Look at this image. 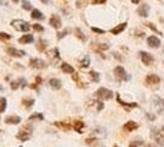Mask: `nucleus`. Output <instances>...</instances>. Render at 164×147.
Here are the masks:
<instances>
[{"instance_id": "obj_13", "label": "nucleus", "mask_w": 164, "mask_h": 147, "mask_svg": "<svg viewBox=\"0 0 164 147\" xmlns=\"http://www.w3.org/2000/svg\"><path fill=\"white\" fill-rule=\"evenodd\" d=\"M137 127H138L137 123H136V121H132V120H130V121H127V123L124 125V130H125V131H127V133H131V131L136 130Z\"/></svg>"}, {"instance_id": "obj_30", "label": "nucleus", "mask_w": 164, "mask_h": 147, "mask_svg": "<svg viewBox=\"0 0 164 147\" xmlns=\"http://www.w3.org/2000/svg\"><path fill=\"white\" fill-rule=\"evenodd\" d=\"M22 9L23 10H27V11H32L33 9H32V5H31V3L28 2V0H23L22 2Z\"/></svg>"}, {"instance_id": "obj_20", "label": "nucleus", "mask_w": 164, "mask_h": 147, "mask_svg": "<svg viewBox=\"0 0 164 147\" xmlns=\"http://www.w3.org/2000/svg\"><path fill=\"white\" fill-rule=\"evenodd\" d=\"M54 125L58 126L59 129H61V130H64V131H69V130H71V127H72L69 123H64V121H55V123H54Z\"/></svg>"}, {"instance_id": "obj_51", "label": "nucleus", "mask_w": 164, "mask_h": 147, "mask_svg": "<svg viewBox=\"0 0 164 147\" xmlns=\"http://www.w3.org/2000/svg\"><path fill=\"white\" fill-rule=\"evenodd\" d=\"M0 133H2V130H0Z\"/></svg>"}, {"instance_id": "obj_29", "label": "nucleus", "mask_w": 164, "mask_h": 147, "mask_svg": "<svg viewBox=\"0 0 164 147\" xmlns=\"http://www.w3.org/2000/svg\"><path fill=\"white\" fill-rule=\"evenodd\" d=\"M89 77L92 79V81H94V82H98L99 81V74L97 72V71H91L89 72Z\"/></svg>"}, {"instance_id": "obj_42", "label": "nucleus", "mask_w": 164, "mask_h": 147, "mask_svg": "<svg viewBox=\"0 0 164 147\" xmlns=\"http://www.w3.org/2000/svg\"><path fill=\"white\" fill-rule=\"evenodd\" d=\"M72 80L76 81V82H79V74H77V72H74V74H72Z\"/></svg>"}, {"instance_id": "obj_53", "label": "nucleus", "mask_w": 164, "mask_h": 147, "mask_svg": "<svg viewBox=\"0 0 164 147\" xmlns=\"http://www.w3.org/2000/svg\"><path fill=\"white\" fill-rule=\"evenodd\" d=\"M115 147H118V146H115Z\"/></svg>"}, {"instance_id": "obj_43", "label": "nucleus", "mask_w": 164, "mask_h": 147, "mask_svg": "<svg viewBox=\"0 0 164 147\" xmlns=\"http://www.w3.org/2000/svg\"><path fill=\"white\" fill-rule=\"evenodd\" d=\"M91 2H92V4H102L105 0H91Z\"/></svg>"}, {"instance_id": "obj_27", "label": "nucleus", "mask_w": 164, "mask_h": 147, "mask_svg": "<svg viewBox=\"0 0 164 147\" xmlns=\"http://www.w3.org/2000/svg\"><path fill=\"white\" fill-rule=\"evenodd\" d=\"M44 119V115L42 114V113H34V114H32V115H29V118H28V120H43Z\"/></svg>"}, {"instance_id": "obj_37", "label": "nucleus", "mask_w": 164, "mask_h": 147, "mask_svg": "<svg viewBox=\"0 0 164 147\" xmlns=\"http://www.w3.org/2000/svg\"><path fill=\"white\" fill-rule=\"evenodd\" d=\"M0 38H2V39H10V38H11V34L4 33V32H0Z\"/></svg>"}, {"instance_id": "obj_16", "label": "nucleus", "mask_w": 164, "mask_h": 147, "mask_svg": "<svg viewBox=\"0 0 164 147\" xmlns=\"http://www.w3.org/2000/svg\"><path fill=\"white\" fill-rule=\"evenodd\" d=\"M148 12H150V6L146 5V4L141 5V6L137 9V14H138L140 16H142V17H147V16H148Z\"/></svg>"}, {"instance_id": "obj_35", "label": "nucleus", "mask_w": 164, "mask_h": 147, "mask_svg": "<svg viewBox=\"0 0 164 147\" xmlns=\"http://www.w3.org/2000/svg\"><path fill=\"white\" fill-rule=\"evenodd\" d=\"M86 143L88 146H94L97 145V139H86Z\"/></svg>"}, {"instance_id": "obj_46", "label": "nucleus", "mask_w": 164, "mask_h": 147, "mask_svg": "<svg viewBox=\"0 0 164 147\" xmlns=\"http://www.w3.org/2000/svg\"><path fill=\"white\" fill-rule=\"evenodd\" d=\"M131 3H134V4H138V3H140V0H131Z\"/></svg>"}, {"instance_id": "obj_38", "label": "nucleus", "mask_w": 164, "mask_h": 147, "mask_svg": "<svg viewBox=\"0 0 164 147\" xmlns=\"http://www.w3.org/2000/svg\"><path fill=\"white\" fill-rule=\"evenodd\" d=\"M96 104H97V110L98 112H101V110L104 108V103L102 102V101H97V102H94Z\"/></svg>"}, {"instance_id": "obj_22", "label": "nucleus", "mask_w": 164, "mask_h": 147, "mask_svg": "<svg viewBox=\"0 0 164 147\" xmlns=\"http://www.w3.org/2000/svg\"><path fill=\"white\" fill-rule=\"evenodd\" d=\"M126 26H127V23H126V22H124V23H120V25H118L116 27H114V28H113L110 32H112L113 34H115V36H116V34L121 33V32H122V31L126 28Z\"/></svg>"}, {"instance_id": "obj_4", "label": "nucleus", "mask_w": 164, "mask_h": 147, "mask_svg": "<svg viewBox=\"0 0 164 147\" xmlns=\"http://www.w3.org/2000/svg\"><path fill=\"white\" fill-rule=\"evenodd\" d=\"M114 76L119 80V81H126V80H129L130 79V76L126 74V71H125V69L122 67V66H116L115 69H114Z\"/></svg>"}, {"instance_id": "obj_50", "label": "nucleus", "mask_w": 164, "mask_h": 147, "mask_svg": "<svg viewBox=\"0 0 164 147\" xmlns=\"http://www.w3.org/2000/svg\"><path fill=\"white\" fill-rule=\"evenodd\" d=\"M0 89H3V86H2V85H0Z\"/></svg>"}, {"instance_id": "obj_5", "label": "nucleus", "mask_w": 164, "mask_h": 147, "mask_svg": "<svg viewBox=\"0 0 164 147\" xmlns=\"http://www.w3.org/2000/svg\"><path fill=\"white\" fill-rule=\"evenodd\" d=\"M29 66L33 67V69H45L48 66V64L43 60V59H39V58H32L29 60Z\"/></svg>"}, {"instance_id": "obj_45", "label": "nucleus", "mask_w": 164, "mask_h": 147, "mask_svg": "<svg viewBox=\"0 0 164 147\" xmlns=\"http://www.w3.org/2000/svg\"><path fill=\"white\" fill-rule=\"evenodd\" d=\"M41 2H42L43 4H48V3L50 2V0H41Z\"/></svg>"}, {"instance_id": "obj_26", "label": "nucleus", "mask_w": 164, "mask_h": 147, "mask_svg": "<svg viewBox=\"0 0 164 147\" xmlns=\"http://www.w3.org/2000/svg\"><path fill=\"white\" fill-rule=\"evenodd\" d=\"M116 99H118V102H119L121 105H125V107H131V108H136V107H137V103H126V102L121 101L119 95H116Z\"/></svg>"}, {"instance_id": "obj_15", "label": "nucleus", "mask_w": 164, "mask_h": 147, "mask_svg": "<svg viewBox=\"0 0 164 147\" xmlns=\"http://www.w3.org/2000/svg\"><path fill=\"white\" fill-rule=\"evenodd\" d=\"M20 86H21V87H25V86H26V80H25V79L15 80V81H12V82L10 83V87H11L12 89H17Z\"/></svg>"}, {"instance_id": "obj_7", "label": "nucleus", "mask_w": 164, "mask_h": 147, "mask_svg": "<svg viewBox=\"0 0 164 147\" xmlns=\"http://www.w3.org/2000/svg\"><path fill=\"white\" fill-rule=\"evenodd\" d=\"M152 137L158 145L164 146V136H163V133L160 130H158V129H156V127L152 129Z\"/></svg>"}, {"instance_id": "obj_23", "label": "nucleus", "mask_w": 164, "mask_h": 147, "mask_svg": "<svg viewBox=\"0 0 164 147\" xmlns=\"http://www.w3.org/2000/svg\"><path fill=\"white\" fill-rule=\"evenodd\" d=\"M37 49H38L39 52H44V50L47 49V41H44L43 38H41V39L38 41V44H37Z\"/></svg>"}, {"instance_id": "obj_18", "label": "nucleus", "mask_w": 164, "mask_h": 147, "mask_svg": "<svg viewBox=\"0 0 164 147\" xmlns=\"http://www.w3.org/2000/svg\"><path fill=\"white\" fill-rule=\"evenodd\" d=\"M31 17L34 18V20H44V15L42 11H39L38 9H33L31 11Z\"/></svg>"}, {"instance_id": "obj_41", "label": "nucleus", "mask_w": 164, "mask_h": 147, "mask_svg": "<svg viewBox=\"0 0 164 147\" xmlns=\"http://www.w3.org/2000/svg\"><path fill=\"white\" fill-rule=\"evenodd\" d=\"M146 25H147V26H148V27H150L151 30H153V31H154L156 33H158V34H160V32H159V31H158V30L156 28V26H153L152 23H146Z\"/></svg>"}, {"instance_id": "obj_14", "label": "nucleus", "mask_w": 164, "mask_h": 147, "mask_svg": "<svg viewBox=\"0 0 164 147\" xmlns=\"http://www.w3.org/2000/svg\"><path fill=\"white\" fill-rule=\"evenodd\" d=\"M33 41H34L33 34H23L22 37H20V38H19V42H20L21 44H29V43H32Z\"/></svg>"}, {"instance_id": "obj_48", "label": "nucleus", "mask_w": 164, "mask_h": 147, "mask_svg": "<svg viewBox=\"0 0 164 147\" xmlns=\"http://www.w3.org/2000/svg\"><path fill=\"white\" fill-rule=\"evenodd\" d=\"M12 2H14L15 4H17V3H19V2H20V0H12Z\"/></svg>"}, {"instance_id": "obj_6", "label": "nucleus", "mask_w": 164, "mask_h": 147, "mask_svg": "<svg viewBox=\"0 0 164 147\" xmlns=\"http://www.w3.org/2000/svg\"><path fill=\"white\" fill-rule=\"evenodd\" d=\"M6 53L10 55V57H14V58H22V57H25V55H26L25 50L16 49L14 47H8L6 48Z\"/></svg>"}, {"instance_id": "obj_31", "label": "nucleus", "mask_w": 164, "mask_h": 147, "mask_svg": "<svg viewBox=\"0 0 164 147\" xmlns=\"http://www.w3.org/2000/svg\"><path fill=\"white\" fill-rule=\"evenodd\" d=\"M32 28H33V31H36V32H44L43 25H39V23H33V25H32Z\"/></svg>"}, {"instance_id": "obj_10", "label": "nucleus", "mask_w": 164, "mask_h": 147, "mask_svg": "<svg viewBox=\"0 0 164 147\" xmlns=\"http://www.w3.org/2000/svg\"><path fill=\"white\" fill-rule=\"evenodd\" d=\"M147 44L151 48H158L160 45V39L156 36H151V37L147 38Z\"/></svg>"}, {"instance_id": "obj_2", "label": "nucleus", "mask_w": 164, "mask_h": 147, "mask_svg": "<svg viewBox=\"0 0 164 147\" xmlns=\"http://www.w3.org/2000/svg\"><path fill=\"white\" fill-rule=\"evenodd\" d=\"M11 26L19 32H28L32 28V26L27 21H23V20H12Z\"/></svg>"}, {"instance_id": "obj_47", "label": "nucleus", "mask_w": 164, "mask_h": 147, "mask_svg": "<svg viewBox=\"0 0 164 147\" xmlns=\"http://www.w3.org/2000/svg\"><path fill=\"white\" fill-rule=\"evenodd\" d=\"M147 147H158V146H156V145H153V143H150V145H147Z\"/></svg>"}, {"instance_id": "obj_32", "label": "nucleus", "mask_w": 164, "mask_h": 147, "mask_svg": "<svg viewBox=\"0 0 164 147\" xmlns=\"http://www.w3.org/2000/svg\"><path fill=\"white\" fill-rule=\"evenodd\" d=\"M75 33H76V37H77V38H80L81 41H83V42H85V41L87 39V38H86V36L81 32V30H80V28H76V30H75Z\"/></svg>"}, {"instance_id": "obj_19", "label": "nucleus", "mask_w": 164, "mask_h": 147, "mask_svg": "<svg viewBox=\"0 0 164 147\" xmlns=\"http://www.w3.org/2000/svg\"><path fill=\"white\" fill-rule=\"evenodd\" d=\"M83 127H85V123L81 121V120H76V121H74V124H72V129H74L75 131H77L79 134L82 133V129Z\"/></svg>"}, {"instance_id": "obj_36", "label": "nucleus", "mask_w": 164, "mask_h": 147, "mask_svg": "<svg viewBox=\"0 0 164 147\" xmlns=\"http://www.w3.org/2000/svg\"><path fill=\"white\" fill-rule=\"evenodd\" d=\"M143 145V141H132L130 142V147H140Z\"/></svg>"}, {"instance_id": "obj_54", "label": "nucleus", "mask_w": 164, "mask_h": 147, "mask_svg": "<svg viewBox=\"0 0 164 147\" xmlns=\"http://www.w3.org/2000/svg\"><path fill=\"white\" fill-rule=\"evenodd\" d=\"M163 63H164V61H163Z\"/></svg>"}, {"instance_id": "obj_52", "label": "nucleus", "mask_w": 164, "mask_h": 147, "mask_svg": "<svg viewBox=\"0 0 164 147\" xmlns=\"http://www.w3.org/2000/svg\"><path fill=\"white\" fill-rule=\"evenodd\" d=\"M19 147H21V146H19Z\"/></svg>"}, {"instance_id": "obj_3", "label": "nucleus", "mask_w": 164, "mask_h": 147, "mask_svg": "<svg viewBox=\"0 0 164 147\" xmlns=\"http://www.w3.org/2000/svg\"><path fill=\"white\" fill-rule=\"evenodd\" d=\"M113 96H114L113 91L108 89L105 87H101V88H98L96 91V97L99 98L101 101H109V99L113 98Z\"/></svg>"}, {"instance_id": "obj_39", "label": "nucleus", "mask_w": 164, "mask_h": 147, "mask_svg": "<svg viewBox=\"0 0 164 147\" xmlns=\"http://www.w3.org/2000/svg\"><path fill=\"white\" fill-rule=\"evenodd\" d=\"M97 48H98V50H107L109 48V45L108 44H97Z\"/></svg>"}, {"instance_id": "obj_24", "label": "nucleus", "mask_w": 164, "mask_h": 147, "mask_svg": "<svg viewBox=\"0 0 164 147\" xmlns=\"http://www.w3.org/2000/svg\"><path fill=\"white\" fill-rule=\"evenodd\" d=\"M22 104H23V107H26L27 109H29L34 104V99L33 98H23L22 99Z\"/></svg>"}, {"instance_id": "obj_34", "label": "nucleus", "mask_w": 164, "mask_h": 147, "mask_svg": "<svg viewBox=\"0 0 164 147\" xmlns=\"http://www.w3.org/2000/svg\"><path fill=\"white\" fill-rule=\"evenodd\" d=\"M67 33H69V30H64L63 32H58V33H57V34H58V36H57V37H58V39L60 41L61 38H64V37H65Z\"/></svg>"}, {"instance_id": "obj_9", "label": "nucleus", "mask_w": 164, "mask_h": 147, "mask_svg": "<svg viewBox=\"0 0 164 147\" xmlns=\"http://www.w3.org/2000/svg\"><path fill=\"white\" fill-rule=\"evenodd\" d=\"M49 23H50V26H51L53 28L59 30V28L61 27V18H60V16H58V15H51L50 20H49Z\"/></svg>"}, {"instance_id": "obj_12", "label": "nucleus", "mask_w": 164, "mask_h": 147, "mask_svg": "<svg viewBox=\"0 0 164 147\" xmlns=\"http://www.w3.org/2000/svg\"><path fill=\"white\" fill-rule=\"evenodd\" d=\"M5 123L8 125H16V124L21 123V117H19V115H9L5 119Z\"/></svg>"}, {"instance_id": "obj_17", "label": "nucleus", "mask_w": 164, "mask_h": 147, "mask_svg": "<svg viewBox=\"0 0 164 147\" xmlns=\"http://www.w3.org/2000/svg\"><path fill=\"white\" fill-rule=\"evenodd\" d=\"M49 86L53 88V89H60L61 88V86H63V83H61V81L59 80V79H50L49 80Z\"/></svg>"}, {"instance_id": "obj_11", "label": "nucleus", "mask_w": 164, "mask_h": 147, "mask_svg": "<svg viewBox=\"0 0 164 147\" xmlns=\"http://www.w3.org/2000/svg\"><path fill=\"white\" fill-rule=\"evenodd\" d=\"M159 82H160V77L154 75V74H150L146 77V83L147 85H158Z\"/></svg>"}, {"instance_id": "obj_28", "label": "nucleus", "mask_w": 164, "mask_h": 147, "mask_svg": "<svg viewBox=\"0 0 164 147\" xmlns=\"http://www.w3.org/2000/svg\"><path fill=\"white\" fill-rule=\"evenodd\" d=\"M49 57L50 58H55V59H59L60 58V53H59V49L58 48H54V49H51L50 52H49Z\"/></svg>"}, {"instance_id": "obj_21", "label": "nucleus", "mask_w": 164, "mask_h": 147, "mask_svg": "<svg viewBox=\"0 0 164 147\" xmlns=\"http://www.w3.org/2000/svg\"><path fill=\"white\" fill-rule=\"evenodd\" d=\"M61 70H63V72H65V74H74L75 72V69H74V66H71L70 64H67V63H61Z\"/></svg>"}, {"instance_id": "obj_49", "label": "nucleus", "mask_w": 164, "mask_h": 147, "mask_svg": "<svg viewBox=\"0 0 164 147\" xmlns=\"http://www.w3.org/2000/svg\"><path fill=\"white\" fill-rule=\"evenodd\" d=\"M162 133H164V126H163V127H162Z\"/></svg>"}, {"instance_id": "obj_1", "label": "nucleus", "mask_w": 164, "mask_h": 147, "mask_svg": "<svg viewBox=\"0 0 164 147\" xmlns=\"http://www.w3.org/2000/svg\"><path fill=\"white\" fill-rule=\"evenodd\" d=\"M32 133H33V126H32V124L28 123V124H26L23 127L20 129L19 133H17V135H16V137L19 139L20 141L25 142V141H27V140L31 139Z\"/></svg>"}, {"instance_id": "obj_25", "label": "nucleus", "mask_w": 164, "mask_h": 147, "mask_svg": "<svg viewBox=\"0 0 164 147\" xmlns=\"http://www.w3.org/2000/svg\"><path fill=\"white\" fill-rule=\"evenodd\" d=\"M6 107H8L6 98H5V97H2V98H0V113H4L5 110H6Z\"/></svg>"}, {"instance_id": "obj_44", "label": "nucleus", "mask_w": 164, "mask_h": 147, "mask_svg": "<svg viewBox=\"0 0 164 147\" xmlns=\"http://www.w3.org/2000/svg\"><path fill=\"white\" fill-rule=\"evenodd\" d=\"M159 105L164 109V99H159Z\"/></svg>"}, {"instance_id": "obj_40", "label": "nucleus", "mask_w": 164, "mask_h": 147, "mask_svg": "<svg viewBox=\"0 0 164 147\" xmlns=\"http://www.w3.org/2000/svg\"><path fill=\"white\" fill-rule=\"evenodd\" d=\"M92 31H93V32H96V33H101V34L105 33V31H104V30H101V28H97V27H92Z\"/></svg>"}, {"instance_id": "obj_33", "label": "nucleus", "mask_w": 164, "mask_h": 147, "mask_svg": "<svg viewBox=\"0 0 164 147\" xmlns=\"http://www.w3.org/2000/svg\"><path fill=\"white\" fill-rule=\"evenodd\" d=\"M81 67H88L89 66V58L88 57H85L83 60H81Z\"/></svg>"}, {"instance_id": "obj_8", "label": "nucleus", "mask_w": 164, "mask_h": 147, "mask_svg": "<svg viewBox=\"0 0 164 147\" xmlns=\"http://www.w3.org/2000/svg\"><path fill=\"white\" fill-rule=\"evenodd\" d=\"M140 57H141V60H142V63L144 64V65H147V66H150L152 63H153V57L150 54V53H147V52H140Z\"/></svg>"}]
</instances>
